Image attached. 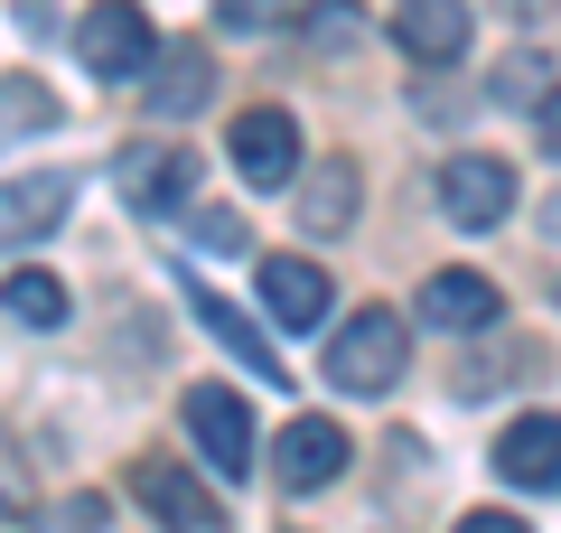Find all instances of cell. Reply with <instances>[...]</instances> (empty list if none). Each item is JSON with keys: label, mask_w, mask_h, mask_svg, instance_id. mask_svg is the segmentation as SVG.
<instances>
[{"label": "cell", "mask_w": 561, "mask_h": 533, "mask_svg": "<svg viewBox=\"0 0 561 533\" xmlns=\"http://www.w3.org/2000/svg\"><path fill=\"white\" fill-rule=\"evenodd\" d=\"M402 365H412V337H402L393 309H356L337 337H328V384H346V394H393Z\"/></svg>", "instance_id": "6da1fadb"}, {"label": "cell", "mask_w": 561, "mask_h": 533, "mask_svg": "<svg viewBox=\"0 0 561 533\" xmlns=\"http://www.w3.org/2000/svg\"><path fill=\"white\" fill-rule=\"evenodd\" d=\"M76 57H84V76H103V84H140L160 47H150V20H140L131 0H103V10L76 20Z\"/></svg>", "instance_id": "7a4b0ae2"}, {"label": "cell", "mask_w": 561, "mask_h": 533, "mask_svg": "<svg viewBox=\"0 0 561 533\" xmlns=\"http://www.w3.org/2000/svg\"><path fill=\"white\" fill-rule=\"evenodd\" d=\"M440 216L459 225V235L505 225V216H515V169H505V159H486V150H459V159L440 169Z\"/></svg>", "instance_id": "3957f363"}, {"label": "cell", "mask_w": 561, "mask_h": 533, "mask_svg": "<svg viewBox=\"0 0 561 533\" xmlns=\"http://www.w3.org/2000/svg\"><path fill=\"white\" fill-rule=\"evenodd\" d=\"M187 450L216 477H253V412L225 384H187Z\"/></svg>", "instance_id": "277c9868"}, {"label": "cell", "mask_w": 561, "mask_h": 533, "mask_svg": "<svg viewBox=\"0 0 561 533\" xmlns=\"http://www.w3.org/2000/svg\"><path fill=\"white\" fill-rule=\"evenodd\" d=\"M225 150H234L243 188H290V178H300V122L280 113V103H253V113H234Z\"/></svg>", "instance_id": "5b68a950"}, {"label": "cell", "mask_w": 561, "mask_h": 533, "mask_svg": "<svg viewBox=\"0 0 561 533\" xmlns=\"http://www.w3.org/2000/svg\"><path fill=\"white\" fill-rule=\"evenodd\" d=\"M131 496L160 514V533H225V506L179 468V458H140V468H131Z\"/></svg>", "instance_id": "8992f818"}, {"label": "cell", "mask_w": 561, "mask_h": 533, "mask_svg": "<svg viewBox=\"0 0 561 533\" xmlns=\"http://www.w3.org/2000/svg\"><path fill=\"white\" fill-rule=\"evenodd\" d=\"M113 188H122L131 216H169V206L197 197V150H150V140H140V150H122Z\"/></svg>", "instance_id": "52a82bcc"}, {"label": "cell", "mask_w": 561, "mask_h": 533, "mask_svg": "<svg viewBox=\"0 0 561 533\" xmlns=\"http://www.w3.org/2000/svg\"><path fill=\"white\" fill-rule=\"evenodd\" d=\"M496 477L524 496H561V412H524L496 440Z\"/></svg>", "instance_id": "ba28073f"}, {"label": "cell", "mask_w": 561, "mask_h": 533, "mask_svg": "<svg viewBox=\"0 0 561 533\" xmlns=\"http://www.w3.org/2000/svg\"><path fill=\"white\" fill-rule=\"evenodd\" d=\"M346 450H356V440H346L337 421L300 412V421H290V431L272 440V477H280V487H290V496H309V487H328V477L346 468Z\"/></svg>", "instance_id": "9c48e42d"}, {"label": "cell", "mask_w": 561, "mask_h": 533, "mask_svg": "<svg viewBox=\"0 0 561 533\" xmlns=\"http://www.w3.org/2000/svg\"><path fill=\"white\" fill-rule=\"evenodd\" d=\"M66 206H76V178H66V169L10 178V188H0V253H20V243L57 235V225H66Z\"/></svg>", "instance_id": "30bf717a"}, {"label": "cell", "mask_w": 561, "mask_h": 533, "mask_svg": "<svg viewBox=\"0 0 561 533\" xmlns=\"http://www.w3.org/2000/svg\"><path fill=\"white\" fill-rule=\"evenodd\" d=\"M393 47L412 66H459L468 57V0H402L393 10Z\"/></svg>", "instance_id": "8fae6325"}, {"label": "cell", "mask_w": 561, "mask_h": 533, "mask_svg": "<svg viewBox=\"0 0 561 533\" xmlns=\"http://www.w3.org/2000/svg\"><path fill=\"white\" fill-rule=\"evenodd\" d=\"M206 94H216V66H206V47H160L150 57V84H140V103L160 122H187V113H206Z\"/></svg>", "instance_id": "7c38bea8"}, {"label": "cell", "mask_w": 561, "mask_h": 533, "mask_svg": "<svg viewBox=\"0 0 561 533\" xmlns=\"http://www.w3.org/2000/svg\"><path fill=\"white\" fill-rule=\"evenodd\" d=\"M290 188H300V225H309L319 243H328V235H346V225H356V206H365L356 159H319V169H300Z\"/></svg>", "instance_id": "4fadbf2b"}, {"label": "cell", "mask_w": 561, "mask_h": 533, "mask_svg": "<svg viewBox=\"0 0 561 533\" xmlns=\"http://www.w3.org/2000/svg\"><path fill=\"white\" fill-rule=\"evenodd\" d=\"M421 318L449 328V337L496 328V281H486V272H431V281H421Z\"/></svg>", "instance_id": "5bb4252c"}, {"label": "cell", "mask_w": 561, "mask_h": 533, "mask_svg": "<svg viewBox=\"0 0 561 533\" xmlns=\"http://www.w3.org/2000/svg\"><path fill=\"white\" fill-rule=\"evenodd\" d=\"M262 299H272L280 328H319V318H328V272L300 262V253H272V262H262Z\"/></svg>", "instance_id": "9a60e30c"}, {"label": "cell", "mask_w": 561, "mask_h": 533, "mask_svg": "<svg viewBox=\"0 0 561 533\" xmlns=\"http://www.w3.org/2000/svg\"><path fill=\"white\" fill-rule=\"evenodd\" d=\"M187 309H197V328H206V337H225V347H234L262 384H290V375H280V355H272V337H262V328H253V318H243L225 291H187Z\"/></svg>", "instance_id": "2e32d148"}, {"label": "cell", "mask_w": 561, "mask_h": 533, "mask_svg": "<svg viewBox=\"0 0 561 533\" xmlns=\"http://www.w3.org/2000/svg\"><path fill=\"white\" fill-rule=\"evenodd\" d=\"M0 309L20 318V328H57V318H66V281H47V272H10V281H0Z\"/></svg>", "instance_id": "e0dca14e"}, {"label": "cell", "mask_w": 561, "mask_h": 533, "mask_svg": "<svg viewBox=\"0 0 561 533\" xmlns=\"http://www.w3.org/2000/svg\"><path fill=\"white\" fill-rule=\"evenodd\" d=\"M47 122H57V94H47L38 76H0V140L47 132Z\"/></svg>", "instance_id": "ac0fdd59"}, {"label": "cell", "mask_w": 561, "mask_h": 533, "mask_svg": "<svg viewBox=\"0 0 561 533\" xmlns=\"http://www.w3.org/2000/svg\"><path fill=\"white\" fill-rule=\"evenodd\" d=\"M28 506H38V487H28V458H20V440L0 431V514H10V524H20Z\"/></svg>", "instance_id": "d6986e66"}, {"label": "cell", "mask_w": 561, "mask_h": 533, "mask_svg": "<svg viewBox=\"0 0 561 533\" xmlns=\"http://www.w3.org/2000/svg\"><path fill=\"white\" fill-rule=\"evenodd\" d=\"M309 38H319V47H356V38H365V20L346 10V0H319V10H309Z\"/></svg>", "instance_id": "ffe728a7"}, {"label": "cell", "mask_w": 561, "mask_h": 533, "mask_svg": "<svg viewBox=\"0 0 561 533\" xmlns=\"http://www.w3.org/2000/svg\"><path fill=\"white\" fill-rule=\"evenodd\" d=\"M496 103H542V57H505V76H496Z\"/></svg>", "instance_id": "44dd1931"}, {"label": "cell", "mask_w": 561, "mask_h": 533, "mask_svg": "<svg viewBox=\"0 0 561 533\" xmlns=\"http://www.w3.org/2000/svg\"><path fill=\"white\" fill-rule=\"evenodd\" d=\"M197 243H206V253H243V216L206 206V216H197Z\"/></svg>", "instance_id": "7402d4cb"}, {"label": "cell", "mask_w": 561, "mask_h": 533, "mask_svg": "<svg viewBox=\"0 0 561 533\" xmlns=\"http://www.w3.org/2000/svg\"><path fill=\"white\" fill-rule=\"evenodd\" d=\"M280 10H290V0H216V20H225V29H272Z\"/></svg>", "instance_id": "603a6c76"}, {"label": "cell", "mask_w": 561, "mask_h": 533, "mask_svg": "<svg viewBox=\"0 0 561 533\" xmlns=\"http://www.w3.org/2000/svg\"><path fill=\"white\" fill-rule=\"evenodd\" d=\"M103 524V496H66V506H57V524H47V533H94Z\"/></svg>", "instance_id": "cb8c5ba5"}, {"label": "cell", "mask_w": 561, "mask_h": 533, "mask_svg": "<svg viewBox=\"0 0 561 533\" xmlns=\"http://www.w3.org/2000/svg\"><path fill=\"white\" fill-rule=\"evenodd\" d=\"M459 533H524V514H505V506H478V514H459Z\"/></svg>", "instance_id": "d4e9b609"}, {"label": "cell", "mask_w": 561, "mask_h": 533, "mask_svg": "<svg viewBox=\"0 0 561 533\" xmlns=\"http://www.w3.org/2000/svg\"><path fill=\"white\" fill-rule=\"evenodd\" d=\"M542 140H552V159H561V94H542Z\"/></svg>", "instance_id": "484cf974"}, {"label": "cell", "mask_w": 561, "mask_h": 533, "mask_svg": "<svg viewBox=\"0 0 561 533\" xmlns=\"http://www.w3.org/2000/svg\"><path fill=\"white\" fill-rule=\"evenodd\" d=\"M542 225H552V235H561V188H552V206H542Z\"/></svg>", "instance_id": "4316f807"}]
</instances>
